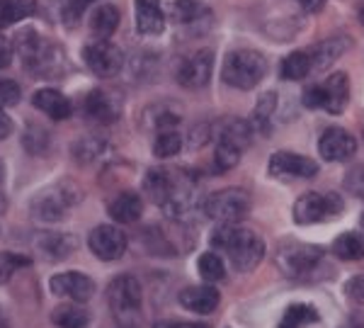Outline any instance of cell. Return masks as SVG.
I'll use <instances>...</instances> for the list:
<instances>
[{
  "label": "cell",
  "mask_w": 364,
  "mask_h": 328,
  "mask_svg": "<svg viewBox=\"0 0 364 328\" xmlns=\"http://www.w3.org/2000/svg\"><path fill=\"white\" fill-rule=\"evenodd\" d=\"M49 285L56 297H68L73 302H87L95 295V282L83 273H58Z\"/></svg>",
  "instance_id": "cell-17"
},
{
  "label": "cell",
  "mask_w": 364,
  "mask_h": 328,
  "mask_svg": "<svg viewBox=\"0 0 364 328\" xmlns=\"http://www.w3.org/2000/svg\"><path fill=\"white\" fill-rule=\"evenodd\" d=\"M83 61L92 73L100 78H109L117 75L124 66V54L119 46H114L109 39H95V42L85 44L83 49Z\"/></svg>",
  "instance_id": "cell-11"
},
{
  "label": "cell",
  "mask_w": 364,
  "mask_h": 328,
  "mask_svg": "<svg viewBox=\"0 0 364 328\" xmlns=\"http://www.w3.org/2000/svg\"><path fill=\"white\" fill-rule=\"evenodd\" d=\"M211 71H214V51L211 49H202L197 54L187 56L185 61H180L178 66V83L182 88H190V90H197V88H204L209 83Z\"/></svg>",
  "instance_id": "cell-13"
},
{
  "label": "cell",
  "mask_w": 364,
  "mask_h": 328,
  "mask_svg": "<svg viewBox=\"0 0 364 328\" xmlns=\"http://www.w3.org/2000/svg\"><path fill=\"white\" fill-rule=\"evenodd\" d=\"M144 190L173 219L185 214L192 207V202H195V180L185 171L154 168V171L146 173Z\"/></svg>",
  "instance_id": "cell-1"
},
{
  "label": "cell",
  "mask_w": 364,
  "mask_h": 328,
  "mask_svg": "<svg viewBox=\"0 0 364 328\" xmlns=\"http://www.w3.org/2000/svg\"><path fill=\"white\" fill-rule=\"evenodd\" d=\"M197 270L202 275V280H207V282H221V280L226 277V265L224 260H221L219 253H214V250H207V253L199 255L197 260Z\"/></svg>",
  "instance_id": "cell-34"
},
{
  "label": "cell",
  "mask_w": 364,
  "mask_h": 328,
  "mask_svg": "<svg viewBox=\"0 0 364 328\" xmlns=\"http://www.w3.org/2000/svg\"><path fill=\"white\" fill-rule=\"evenodd\" d=\"M323 253L321 245H311L301 241H287L282 243L274 253V263H277L279 273L289 280H311L316 270L323 265Z\"/></svg>",
  "instance_id": "cell-4"
},
{
  "label": "cell",
  "mask_w": 364,
  "mask_h": 328,
  "mask_svg": "<svg viewBox=\"0 0 364 328\" xmlns=\"http://www.w3.org/2000/svg\"><path fill=\"white\" fill-rule=\"evenodd\" d=\"M221 302V295L216 287L211 285H199V287H187V290L180 292V304L187 309V312H195L207 316L211 312H216Z\"/></svg>",
  "instance_id": "cell-19"
},
{
  "label": "cell",
  "mask_w": 364,
  "mask_h": 328,
  "mask_svg": "<svg viewBox=\"0 0 364 328\" xmlns=\"http://www.w3.org/2000/svg\"><path fill=\"white\" fill-rule=\"evenodd\" d=\"M80 187L63 180V183H56L46 190L39 192L32 200V216L37 221H44V224H56V221L66 219L70 209L80 202Z\"/></svg>",
  "instance_id": "cell-6"
},
{
  "label": "cell",
  "mask_w": 364,
  "mask_h": 328,
  "mask_svg": "<svg viewBox=\"0 0 364 328\" xmlns=\"http://www.w3.org/2000/svg\"><path fill=\"white\" fill-rule=\"evenodd\" d=\"M357 151V142L350 132H345L343 127H331L321 134L318 139V154L323 161L331 163H343L350 161Z\"/></svg>",
  "instance_id": "cell-15"
},
{
  "label": "cell",
  "mask_w": 364,
  "mask_h": 328,
  "mask_svg": "<svg viewBox=\"0 0 364 328\" xmlns=\"http://www.w3.org/2000/svg\"><path fill=\"white\" fill-rule=\"evenodd\" d=\"M240 156L243 151L238 146H231V144H224V142H216V151H214V171L216 173H226L231 168L238 166Z\"/></svg>",
  "instance_id": "cell-38"
},
{
  "label": "cell",
  "mask_w": 364,
  "mask_h": 328,
  "mask_svg": "<svg viewBox=\"0 0 364 328\" xmlns=\"http://www.w3.org/2000/svg\"><path fill=\"white\" fill-rule=\"evenodd\" d=\"M267 58L260 51L252 49H236L224 58L221 66V78L226 85L238 88V90H250L265 78Z\"/></svg>",
  "instance_id": "cell-5"
},
{
  "label": "cell",
  "mask_w": 364,
  "mask_h": 328,
  "mask_svg": "<svg viewBox=\"0 0 364 328\" xmlns=\"http://www.w3.org/2000/svg\"><path fill=\"white\" fill-rule=\"evenodd\" d=\"M333 255L340 260H362L364 258V233L360 231H348L340 233L333 241Z\"/></svg>",
  "instance_id": "cell-30"
},
{
  "label": "cell",
  "mask_w": 364,
  "mask_h": 328,
  "mask_svg": "<svg viewBox=\"0 0 364 328\" xmlns=\"http://www.w3.org/2000/svg\"><path fill=\"white\" fill-rule=\"evenodd\" d=\"M343 328H364V316H360V314L350 316V319L345 321V326H343Z\"/></svg>",
  "instance_id": "cell-47"
},
{
  "label": "cell",
  "mask_w": 364,
  "mask_h": 328,
  "mask_svg": "<svg viewBox=\"0 0 364 328\" xmlns=\"http://www.w3.org/2000/svg\"><path fill=\"white\" fill-rule=\"evenodd\" d=\"M250 212V195L243 187H228L207 197L204 214L219 224H236Z\"/></svg>",
  "instance_id": "cell-9"
},
{
  "label": "cell",
  "mask_w": 364,
  "mask_h": 328,
  "mask_svg": "<svg viewBox=\"0 0 364 328\" xmlns=\"http://www.w3.org/2000/svg\"><path fill=\"white\" fill-rule=\"evenodd\" d=\"M299 5H301L306 13H318V10L326 5V0H296Z\"/></svg>",
  "instance_id": "cell-46"
},
{
  "label": "cell",
  "mask_w": 364,
  "mask_h": 328,
  "mask_svg": "<svg viewBox=\"0 0 364 328\" xmlns=\"http://www.w3.org/2000/svg\"><path fill=\"white\" fill-rule=\"evenodd\" d=\"M17 51H20L27 71L42 75V78H54L56 73H61L63 51L34 29H25L22 34H17Z\"/></svg>",
  "instance_id": "cell-3"
},
{
  "label": "cell",
  "mask_w": 364,
  "mask_h": 328,
  "mask_svg": "<svg viewBox=\"0 0 364 328\" xmlns=\"http://www.w3.org/2000/svg\"><path fill=\"white\" fill-rule=\"evenodd\" d=\"M3 183H5V163L0 161V187H3Z\"/></svg>",
  "instance_id": "cell-48"
},
{
  "label": "cell",
  "mask_w": 364,
  "mask_h": 328,
  "mask_svg": "<svg viewBox=\"0 0 364 328\" xmlns=\"http://www.w3.org/2000/svg\"><path fill=\"white\" fill-rule=\"evenodd\" d=\"M211 245L226 250L231 265L238 273H250L260 265L265 255V241L250 228H240L233 224H221L211 233Z\"/></svg>",
  "instance_id": "cell-2"
},
{
  "label": "cell",
  "mask_w": 364,
  "mask_h": 328,
  "mask_svg": "<svg viewBox=\"0 0 364 328\" xmlns=\"http://www.w3.org/2000/svg\"><path fill=\"white\" fill-rule=\"evenodd\" d=\"M83 110L87 120L97 122V125H112L122 115V100L107 90H90L85 95Z\"/></svg>",
  "instance_id": "cell-16"
},
{
  "label": "cell",
  "mask_w": 364,
  "mask_h": 328,
  "mask_svg": "<svg viewBox=\"0 0 364 328\" xmlns=\"http://www.w3.org/2000/svg\"><path fill=\"white\" fill-rule=\"evenodd\" d=\"M345 209V202L338 192H306L294 204V221L301 226L321 224L338 219Z\"/></svg>",
  "instance_id": "cell-8"
},
{
  "label": "cell",
  "mask_w": 364,
  "mask_h": 328,
  "mask_svg": "<svg viewBox=\"0 0 364 328\" xmlns=\"http://www.w3.org/2000/svg\"><path fill=\"white\" fill-rule=\"evenodd\" d=\"M51 321L58 328H87V324H90V312L83 307V302L61 304V307L54 309Z\"/></svg>",
  "instance_id": "cell-29"
},
{
  "label": "cell",
  "mask_w": 364,
  "mask_h": 328,
  "mask_svg": "<svg viewBox=\"0 0 364 328\" xmlns=\"http://www.w3.org/2000/svg\"><path fill=\"white\" fill-rule=\"evenodd\" d=\"M0 328H5V324H0Z\"/></svg>",
  "instance_id": "cell-51"
},
{
  "label": "cell",
  "mask_w": 364,
  "mask_h": 328,
  "mask_svg": "<svg viewBox=\"0 0 364 328\" xmlns=\"http://www.w3.org/2000/svg\"><path fill=\"white\" fill-rule=\"evenodd\" d=\"M269 175L282 180H306L318 173V163L306 156L291 154V151H277L269 158Z\"/></svg>",
  "instance_id": "cell-12"
},
{
  "label": "cell",
  "mask_w": 364,
  "mask_h": 328,
  "mask_svg": "<svg viewBox=\"0 0 364 328\" xmlns=\"http://www.w3.org/2000/svg\"><path fill=\"white\" fill-rule=\"evenodd\" d=\"M311 73V56L309 51H291L289 56L282 58L279 75L284 80H304Z\"/></svg>",
  "instance_id": "cell-32"
},
{
  "label": "cell",
  "mask_w": 364,
  "mask_h": 328,
  "mask_svg": "<svg viewBox=\"0 0 364 328\" xmlns=\"http://www.w3.org/2000/svg\"><path fill=\"white\" fill-rule=\"evenodd\" d=\"M119 10L114 8L112 3H102L92 10V17H90V32L95 39H109L112 34L117 32L119 27Z\"/></svg>",
  "instance_id": "cell-24"
},
{
  "label": "cell",
  "mask_w": 364,
  "mask_h": 328,
  "mask_svg": "<svg viewBox=\"0 0 364 328\" xmlns=\"http://www.w3.org/2000/svg\"><path fill=\"white\" fill-rule=\"evenodd\" d=\"M34 13H37V0H0V29L13 27Z\"/></svg>",
  "instance_id": "cell-28"
},
{
  "label": "cell",
  "mask_w": 364,
  "mask_h": 328,
  "mask_svg": "<svg viewBox=\"0 0 364 328\" xmlns=\"http://www.w3.org/2000/svg\"><path fill=\"white\" fill-rule=\"evenodd\" d=\"M345 190H348L350 195L364 200V166H355L345 175Z\"/></svg>",
  "instance_id": "cell-41"
},
{
  "label": "cell",
  "mask_w": 364,
  "mask_h": 328,
  "mask_svg": "<svg viewBox=\"0 0 364 328\" xmlns=\"http://www.w3.org/2000/svg\"><path fill=\"white\" fill-rule=\"evenodd\" d=\"M216 142H224L231 146H238L245 151L252 142V127L245 120H226L224 125L216 129Z\"/></svg>",
  "instance_id": "cell-26"
},
{
  "label": "cell",
  "mask_w": 364,
  "mask_h": 328,
  "mask_svg": "<svg viewBox=\"0 0 364 328\" xmlns=\"http://www.w3.org/2000/svg\"><path fill=\"white\" fill-rule=\"evenodd\" d=\"M13 129H15V125H13V120H10L8 115L0 110V139H8L10 134H13Z\"/></svg>",
  "instance_id": "cell-44"
},
{
  "label": "cell",
  "mask_w": 364,
  "mask_h": 328,
  "mask_svg": "<svg viewBox=\"0 0 364 328\" xmlns=\"http://www.w3.org/2000/svg\"><path fill=\"white\" fill-rule=\"evenodd\" d=\"M105 151H107V144H105V139H97V137H85L73 146V156L78 158L80 163H95L102 158Z\"/></svg>",
  "instance_id": "cell-37"
},
{
  "label": "cell",
  "mask_w": 364,
  "mask_h": 328,
  "mask_svg": "<svg viewBox=\"0 0 364 328\" xmlns=\"http://www.w3.org/2000/svg\"><path fill=\"white\" fill-rule=\"evenodd\" d=\"M345 292H348V297L352 302L364 304V275H360V277H352L348 282V287H345Z\"/></svg>",
  "instance_id": "cell-42"
},
{
  "label": "cell",
  "mask_w": 364,
  "mask_h": 328,
  "mask_svg": "<svg viewBox=\"0 0 364 328\" xmlns=\"http://www.w3.org/2000/svg\"><path fill=\"white\" fill-rule=\"evenodd\" d=\"M156 328H207L202 324H185V321H161L156 324Z\"/></svg>",
  "instance_id": "cell-45"
},
{
  "label": "cell",
  "mask_w": 364,
  "mask_h": 328,
  "mask_svg": "<svg viewBox=\"0 0 364 328\" xmlns=\"http://www.w3.org/2000/svg\"><path fill=\"white\" fill-rule=\"evenodd\" d=\"M180 122H182V112L178 105H173V102H158L154 107L146 110V115H144V125L149 129H156V132L178 129Z\"/></svg>",
  "instance_id": "cell-25"
},
{
  "label": "cell",
  "mask_w": 364,
  "mask_h": 328,
  "mask_svg": "<svg viewBox=\"0 0 364 328\" xmlns=\"http://www.w3.org/2000/svg\"><path fill=\"white\" fill-rule=\"evenodd\" d=\"M304 107L326 110L331 115H340L350 102V80L345 73H331L323 83H316L304 90Z\"/></svg>",
  "instance_id": "cell-7"
},
{
  "label": "cell",
  "mask_w": 364,
  "mask_h": 328,
  "mask_svg": "<svg viewBox=\"0 0 364 328\" xmlns=\"http://www.w3.org/2000/svg\"><path fill=\"white\" fill-rule=\"evenodd\" d=\"M29 265V258L27 255H17V253H0V285H5L17 268H25Z\"/></svg>",
  "instance_id": "cell-39"
},
{
  "label": "cell",
  "mask_w": 364,
  "mask_h": 328,
  "mask_svg": "<svg viewBox=\"0 0 364 328\" xmlns=\"http://www.w3.org/2000/svg\"><path fill=\"white\" fill-rule=\"evenodd\" d=\"M166 29L161 0H136V32L141 37H158Z\"/></svg>",
  "instance_id": "cell-18"
},
{
  "label": "cell",
  "mask_w": 364,
  "mask_h": 328,
  "mask_svg": "<svg viewBox=\"0 0 364 328\" xmlns=\"http://www.w3.org/2000/svg\"><path fill=\"white\" fill-rule=\"evenodd\" d=\"M360 221H362V228H364V214H362V219H360Z\"/></svg>",
  "instance_id": "cell-50"
},
{
  "label": "cell",
  "mask_w": 364,
  "mask_h": 328,
  "mask_svg": "<svg viewBox=\"0 0 364 328\" xmlns=\"http://www.w3.org/2000/svg\"><path fill=\"white\" fill-rule=\"evenodd\" d=\"M32 105L39 112H44L46 117H51V120H56V122L68 120V117L73 115V102H70L61 90H54V88H42V90L34 92Z\"/></svg>",
  "instance_id": "cell-20"
},
{
  "label": "cell",
  "mask_w": 364,
  "mask_h": 328,
  "mask_svg": "<svg viewBox=\"0 0 364 328\" xmlns=\"http://www.w3.org/2000/svg\"><path fill=\"white\" fill-rule=\"evenodd\" d=\"M168 15L175 25H195V22L209 17V8L199 0H173Z\"/></svg>",
  "instance_id": "cell-27"
},
{
  "label": "cell",
  "mask_w": 364,
  "mask_h": 328,
  "mask_svg": "<svg viewBox=\"0 0 364 328\" xmlns=\"http://www.w3.org/2000/svg\"><path fill=\"white\" fill-rule=\"evenodd\" d=\"M20 95H22L20 83H15L10 78H0V110L17 105L20 102Z\"/></svg>",
  "instance_id": "cell-40"
},
{
  "label": "cell",
  "mask_w": 364,
  "mask_h": 328,
  "mask_svg": "<svg viewBox=\"0 0 364 328\" xmlns=\"http://www.w3.org/2000/svg\"><path fill=\"white\" fill-rule=\"evenodd\" d=\"M348 46H350V42L343 37H331V39H326V42L316 44L314 49H309L311 71H328V68L348 51Z\"/></svg>",
  "instance_id": "cell-21"
},
{
  "label": "cell",
  "mask_w": 364,
  "mask_h": 328,
  "mask_svg": "<svg viewBox=\"0 0 364 328\" xmlns=\"http://www.w3.org/2000/svg\"><path fill=\"white\" fill-rule=\"evenodd\" d=\"M10 63H13V44L0 34V68H8Z\"/></svg>",
  "instance_id": "cell-43"
},
{
  "label": "cell",
  "mask_w": 364,
  "mask_h": 328,
  "mask_svg": "<svg viewBox=\"0 0 364 328\" xmlns=\"http://www.w3.org/2000/svg\"><path fill=\"white\" fill-rule=\"evenodd\" d=\"M360 20H362V27H364V10H362V13H360Z\"/></svg>",
  "instance_id": "cell-49"
},
{
  "label": "cell",
  "mask_w": 364,
  "mask_h": 328,
  "mask_svg": "<svg viewBox=\"0 0 364 328\" xmlns=\"http://www.w3.org/2000/svg\"><path fill=\"white\" fill-rule=\"evenodd\" d=\"M318 319H321L318 312H316L311 304L294 302L291 307H287V312L279 321V328H304L309 324H316Z\"/></svg>",
  "instance_id": "cell-33"
},
{
  "label": "cell",
  "mask_w": 364,
  "mask_h": 328,
  "mask_svg": "<svg viewBox=\"0 0 364 328\" xmlns=\"http://www.w3.org/2000/svg\"><path fill=\"white\" fill-rule=\"evenodd\" d=\"M37 245L49 260H66V258L75 250L78 241H75V236H70V233L49 231V233H42V236H39Z\"/></svg>",
  "instance_id": "cell-22"
},
{
  "label": "cell",
  "mask_w": 364,
  "mask_h": 328,
  "mask_svg": "<svg viewBox=\"0 0 364 328\" xmlns=\"http://www.w3.org/2000/svg\"><path fill=\"white\" fill-rule=\"evenodd\" d=\"M180 149H182V134L178 129H163V132H158L154 142V156L173 158L180 154Z\"/></svg>",
  "instance_id": "cell-35"
},
{
  "label": "cell",
  "mask_w": 364,
  "mask_h": 328,
  "mask_svg": "<svg viewBox=\"0 0 364 328\" xmlns=\"http://www.w3.org/2000/svg\"><path fill=\"white\" fill-rule=\"evenodd\" d=\"M107 302L114 316L132 319L141 309V285L134 275H119L107 287Z\"/></svg>",
  "instance_id": "cell-10"
},
{
  "label": "cell",
  "mask_w": 364,
  "mask_h": 328,
  "mask_svg": "<svg viewBox=\"0 0 364 328\" xmlns=\"http://www.w3.org/2000/svg\"><path fill=\"white\" fill-rule=\"evenodd\" d=\"M274 110H277V92H265V95H260V100L255 105V112H252L250 127L257 129L262 137H267V134L272 132Z\"/></svg>",
  "instance_id": "cell-31"
},
{
  "label": "cell",
  "mask_w": 364,
  "mask_h": 328,
  "mask_svg": "<svg viewBox=\"0 0 364 328\" xmlns=\"http://www.w3.org/2000/svg\"><path fill=\"white\" fill-rule=\"evenodd\" d=\"M141 212H144V202L136 192H122L109 202V216L117 224H134L141 219Z\"/></svg>",
  "instance_id": "cell-23"
},
{
  "label": "cell",
  "mask_w": 364,
  "mask_h": 328,
  "mask_svg": "<svg viewBox=\"0 0 364 328\" xmlns=\"http://www.w3.org/2000/svg\"><path fill=\"white\" fill-rule=\"evenodd\" d=\"M22 144H25L27 154L32 156H44L49 151V144H51V137L44 127H37V125H27L25 134H22Z\"/></svg>",
  "instance_id": "cell-36"
},
{
  "label": "cell",
  "mask_w": 364,
  "mask_h": 328,
  "mask_svg": "<svg viewBox=\"0 0 364 328\" xmlns=\"http://www.w3.org/2000/svg\"><path fill=\"white\" fill-rule=\"evenodd\" d=\"M87 245H90L92 255H97L100 260H117L127 250V236L122 228L100 224L87 236Z\"/></svg>",
  "instance_id": "cell-14"
}]
</instances>
